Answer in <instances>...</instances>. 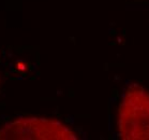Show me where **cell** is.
Returning a JSON list of instances; mask_svg holds the SVG:
<instances>
[{
	"mask_svg": "<svg viewBox=\"0 0 149 140\" xmlns=\"http://www.w3.org/2000/svg\"><path fill=\"white\" fill-rule=\"evenodd\" d=\"M119 136L127 140H149V93L131 85L122 96L117 114Z\"/></svg>",
	"mask_w": 149,
	"mask_h": 140,
	"instance_id": "1",
	"label": "cell"
},
{
	"mask_svg": "<svg viewBox=\"0 0 149 140\" xmlns=\"http://www.w3.org/2000/svg\"><path fill=\"white\" fill-rule=\"evenodd\" d=\"M75 140L76 134L67 125L45 117H20L0 128V140Z\"/></svg>",
	"mask_w": 149,
	"mask_h": 140,
	"instance_id": "2",
	"label": "cell"
}]
</instances>
